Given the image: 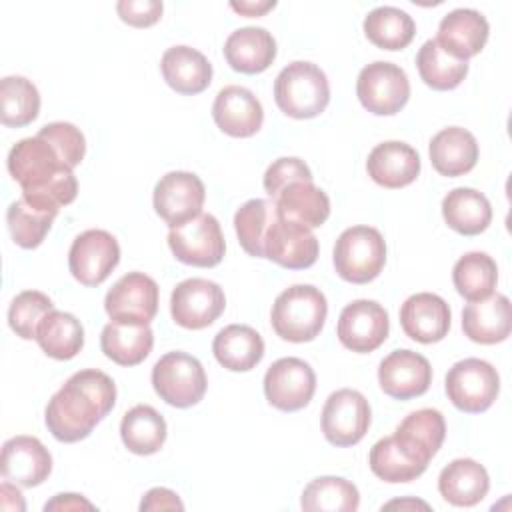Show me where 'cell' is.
<instances>
[{
    "mask_svg": "<svg viewBox=\"0 0 512 512\" xmlns=\"http://www.w3.org/2000/svg\"><path fill=\"white\" fill-rule=\"evenodd\" d=\"M154 346V332L148 324L108 322L100 334V348L106 358L120 366H136L148 358Z\"/></svg>",
    "mask_w": 512,
    "mask_h": 512,
    "instance_id": "cell-32",
    "label": "cell"
},
{
    "mask_svg": "<svg viewBox=\"0 0 512 512\" xmlns=\"http://www.w3.org/2000/svg\"><path fill=\"white\" fill-rule=\"evenodd\" d=\"M360 504L358 488L340 476L314 478L302 490L300 506L306 512H354Z\"/></svg>",
    "mask_w": 512,
    "mask_h": 512,
    "instance_id": "cell-39",
    "label": "cell"
},
{
    "mask_svg": "<svg viewBox=\"0 0 512 512\" xmlns=\"http://www.w3.org/2000/svg\"><path fill=\"white\" fill-rule=\"evenodd\" d=\"M382 508H424V510H428L430 506L422 500H412L410 498V500H392V502L384 504Z\"/></svg>",
    "mask_w": 512,
    "mask_h": 512,
    "instance_id": "cell-51",
    "label": "cell"
},
{
    "mask_svg": "<svg viewBox=\"0 0 512 512\" xmlns=\"http://www.w3.org/2000/svg\"><path fill=\"white\" fill-rule=\"evenodd\" d=\"M444 436L446 422L442 412L436 408H420L410 412L392 434L398 448L426 468L432 456L440 450Z\"/></svg>",
    "mask_w": 512,
    "mask_h": 512,
    "instance_id": "cell-22",
    "label": "cell"
},
{
    "mask_svg": "<svg viewBox=\"0 0 512 512\" xmlns=\"http://www.w3.org/2000/svg\"><path fill=\"white\" fill-rule=\"evenodd\" d=\"M120 262L118 240L100 228L78 234L68 252L70 274L82 286L102 284Z\"/></svg>",
    "mask_w": 512,
    "mask_h": 512,
    "instance_id": "cell-13",
    "label": "cell"
},
{
    "mask_svg": "<svg viewBox=\"0 0 512 512\" xmlns=\"http://www.w3.org/2000/svg\"><path fill=\"white\" fill-rule=\"evenodd\" d=\"M488 20L472 8H456L448 12L438 24L434 38L450 56L466 60L480 54L488 40Z\"/></svg>",
    "mask_w": 512,
    "mask_h": 512,
    "instance_id": "cell-23",
    "label": "cell"
},
{
    "mask_svg": "<svg viewBox=\"0 0 512 512\" xmlns=\"http://www.w3.org/2000/svg\"><path fill=\"white\" fill-rule=\"evenodd\" d=\"M162 2L158 0H120L116 12L122 22L134 28H148L162 16Z\"/></svg>",
    "mask_w": 512,
    "mask_h": 512,
    "instance_id": "cell-47",
    "label": "cell"
},
{
    "mask_svg": "<svg viewBox=\"0 0 512 512\" xmlns=\"http://www.w3.org/2000/svg\"><path fill=\"white\" fill-rule=\"evenodd\" d=\"M160 70L166 84L178 94L194 96L204 92L212 82V64L190 46H172L162 54Z\"/></svg>",
    "mask_w": 512,
    "mask_h": 512,
    "instance_id": "cell-28",
    "label": "cell"
},
{
    "mask_svg": "<svg viewBox=\"0 0 512 512\" xmlns=\"http://www.w3.org/2000/svg\"><path fill=\"white\" fill-rule=\"evenodd\" d=\"M368 176L382 188L396 190L412 184L420 174L418 152L400 140L376 144L366 160Z\"/></svg>",
    "mask_w": 512,
    "mask_h": 512,
    "instance_id": "cell-24",
    "label": "cell"
},
{
    "mask_svg": "<svg viewBox=\"0 0 512 512\" xmlns=\"http://www.w3.org/2000/svg\"><path fill=\"white\" fill-rule=\"evenodd\" d=\"M316 392V374L302 358H280L264 374L266 400L282 410L296 412L310 404Z\"/></svg>",
    "mask_w": 512,
    "mask_h": 512,
    "instance_id": "cell-14",
    "label": "cell"
},
{
    "mask_svg": "<svg viewBox=\"0 0 512 512\" xmlns=\"http://www.w3.org/2000/svg\"><path fill=\"white\" fill-rule=\"evenodd\" d=\"M450 306L432 292H418L404 300L400 308V326L404 334L420 344L440 342L450 330Z\"/></svg>",
    "mask_w": 512,
    "mask_h": 512,
    "instance_id": "cell-21",
    "label": "cell"
},
{
    "mask_svg": "<svg viewBox=\"0 0 512 512\" xmlns=\"http://www.w3.org/2000/svg\"><path fill=\"white\" fill-rule=\"evenodd\" d=\"M276 6V2L274 0H268V2H230V8L232 10H236L238 14H244V16H248V18H252V16H262V14H266L268 10H272Z\"/></svg>",
    "mask_w": 512,
    "mask_h": 512,
    "instance_id": "cell-50",
    "label": "cell"
},
{
    "mask_svg": "<svg viewBox=\"0 0 512 512\" xmlns=\"http://www.w3.org/2000/svg\"><path fill=\"white\" fill-rule=\"evenodd\" d=\"M36 342L42 352L54 360H70L84 346L82 322L62 310H50L36 330Z\"/></svg>",
    "mask_w": 512,
    "mask_h": 512,
    "instance_id": "cell-35",
    "label": "cell"
},
{
    "mask_svg": "<svg viewBox=\"0 0 512 512\" xmlns=\"http://www.w3.org/2000/svg\"><path fill=\"white\" fill-rule=\"evenodd\" d=\"M336 274L352 284L372 282L386 264V242L372 226L346 228L332 252Z\"/></svg>",
    "mask_w": 512,
    "mask_h": 512,
    "instance_id": "cell-5",
    "label": "cell"
},
{
    "mask_svg": "<svg viewBox=\"0 0 512 512\" xmlns=\"http://www.w3.org/2000/svg\"><path fill=\"white\" fill-rule=\"evenodd\" d=\"M462 330L472 342H504L512 330L510 300L504 294H490L484 300L468 302L462 310Z\"/></svg>",
    "mask_w": 512,
    "mask_h": 512,
    "instance_id": "cell-25",
    "label": "cell"
},
{
    "mask_svg": "<svg viewBox=\"0 0 512 512\" xmlns=\"http://www.w3.org/2000/svg\"><path fill=\"white\" fill-rule=\"evenodd\" d=\"M44 510H94V504L80 494H56L44 504Z\"/></svg>",
    "mask_w": 512,
    "mask_h": 512,
    "instance_id": "cell-49",
    "label": "cell"
},
{
    "mask_svg": "<svg viewBox=\"0 0 512 512\" xmlns=\"http://www.w3.org/2000/svg\"><path fill=\"white\" fill-rule=\"evenodd\" d=\"M298 180H312V172L308 164L296 156H284L274 160L262 178L266 194L274 200L288 184L298 182Z\"/></svg>",
    "mask_w": 512,
    "mask_h": 512,
    "instance_id": "cell-46",
    "label": "cell"
},
{
    "mask_svg": "<svg viewBox=\"0 0 512 512\" xmlns=\"http://www.w3.org/2000/svg\"><path fill=\"white\" fill-rule=\"evenodd\" d=\"M328 302L312 284H294L280 292L272 304L270 322L274 332L288 342H310L324 328Z\"/></svg>",
    "mask_w": 512,
    "mask_h": 512,
    "instance_id": "cell-3",
    "label": "cell"
},
{
    "mask_svg": "<svg viewBox=\"0 0 512 512\" xmlns=\"http://www.w3.org/2000/svg\"><path fill=\"white\" fill-rule=\"evenodd\" d=\"M416 66L424 84L440 92L454 90L468 74V62L450 56L434 38L420 46L416 54Z\"/></svg>",
    "mask_w": 512,
    "mask_h": 512,
    "instance_id": "cell-38",
    "label": "cell"
},
{
    "mask_svg": "<svg viewBox=\"0 0 512 512\" xmlns=\"http://www.w3.org/2000/svg\"><path fill=\"white\" fill-rule=\"evenodd\" d=\"M264 258L290 270L310 268L318 260V238L312 228L286 220L276 210V218L266 232Z\"/></svg>",
    "mask_w": 512,
    "mask_h": 512,
    "instance_id": "cell-17",
    "label": "cell"
},
{
    "mask_svg": "<svg viewBox=\"0 0 512 512\" xmlns=\"http://www.w3.org/2000/svg\"><path fill=\"white\" fill-rule=\"evenodd\" d=\"M442 216L448 228L462 236H476L492 222L488 198L474 188H454L442 200Z\"/></svg>",
    "mask_w": 512,
    "mask_h": 512,
    "instance_id": "cell-33",
    "label": "cell"
},
{
    "mask_svg": "<svg viewBox=\"0 0 512 512\" xmlns=\"http://www.w3.org/2000/svg\"><path fill=\"white\" fill-rule=\"evenodd\" d=\"M8 172L20 184L22 198L32 204L60 210L74 202L78 182L70 166L38 134L22 138L8 152Z\"/></svg>",
    "mask_w": 512,
    "mask_h": 512,
    "instance_id": "cell-2",
    "label": "cell"
},
{
    "mask_svg": "<svg viewBox=\"0 0 512 512\" xmlns=\"http://www.w3.org/2000/svg\"><path fill=\"white\" fill-rule=\"evenodd\" d=\"M388 312L376 300H354L340 312L336 336L340 344L352 352L368 354L388 338Z\"/></svg>",
    "mask_w": 512,
    "mask_h": 512,
    "instance_id": "cell-15",
    "label": "cell"
},
{
    "mask_svg": "<svg viewBox=\"0 0 512 512\" xmlns=\"http://www.w3.org/2000/svg\"><path fill=\"white\" fill-rule=\"evenodd\" d=\"M0 104L2 124L22 128L36 120L40 112V94L28 78L6 76L0 80Z\"/></svg>",
    "mask_w": 512,
    "mask_h": 512,
    "instance_id": "cell-42",
    "label": "cell"
},
{
    "mask_svg": "<svg viewBox=\"0 0 512 512\" xmlns=\"http://www.w3.org/2000/svg\"><path fill=\"white\" fill-rule=\"evenodd\" d=\"M378 382L394 400L422 396L432 384V366L426 356L400 348L390 352L378 366Z\"/></svg>",
    "mask_w": 512,
    "mask_h": 512,
    "instance_id": "cell-18",
    "label": "cell"
},
{
    "mask_svg": "<svg viewBox=\"0 0 512 512\" xmlns=\"http://www.w3.org/2000/svg\"><path fill=\"white\" fill-rule=\"evenodd\" d=\"M58 212L60 210L32 204L26 198L14 200L6 210V224L14 244L26 250L40 246L48 230L52 228V222L58 216Z\"/></svg>",
    "mask_w": 512,
    "mask_h": 512,
    "instance_id": "cell-40",
    "label": "cell"
},
{
    "mask_svg": "<svg viewBox=\"0 0 512 512\" xmlns=\"http://www.w3.org/2000/svg\"><path fill=\"white\" fill-rule=\"evenodd\" d=\"M490 478L486 468L472 458H456L442 468L438 492L452 506H476L486 498Z\"/></svg>",
    "mask_w": 512,
    "mask_h": 512,
    "instance_id": "cell-29",
    "label": "cell"
},
{
    "mask_svg": "<svg viewBox=\"0 0 512 512\" xmlns=\"http://www.w3.org/2000/svg\"><path fill=\"white\" fill-rule=\"evenodd\" d=\"M222 50L232 70L242 74H260L276 58V40L266 28L244 26L226 38Z\"/></svg>",
    "mask_w": 512,
    "mask_h": 512,
    "instance_id": "cell-26",
    "label": "cell"
},
{
    "mask_svg": "<svg viewBox=\"0 0 512 512\" xmlns=\"http://www.w3.org/2000/svg\"><path fill=\"white\" fill-rule=\"evenodd\" d=\"M216 126L234 138L254 136L264 122V110L252 90L244 86H224L212 104Z\"/></svg>",
    "mask_w": 512,
    "mask_h": 512,
    "instance_id": "cell-20",
    "label": "cell"
},
{
    "mask_svg": "<svg viewBox=\"0 0 512 512\" xmlns=\"http://www.w3.org/2000/svg\"><path fill=\"white\" fill-rule=\"evenodd\" d=\"M116 404L114 380L96 368L72 374L48 400L44 420L48 432L60 442H78L90 436L94 426Z\"/></svg>",
    "mask_w": 512,
    "mask_h": 512,
    "instance_id": "cell-1",
    "label": "cell"
},
{
    "mask_svg": "<svg viewBox=\"0 0 512 512\" xmlns=\"http://www.w3.org/2000/svg\"><path fill=\"white\" fill-rule=\"evenodd\" d=\"M0 472L12 484L32 488L42 484L52 472L48 448L34 436H12L2 444Z\"/></svg>",
    "mask_w": 512,
    "mask_h": 512,
    "instance_id": "cell-19",
    "label": "cell"
},
{
    "mask_svg": "<svg viewBox=\"0 0 512 512\" xmlns=\"http://www.w3.org/2000/svg\"><path fill=\"white\" fill-rule=\"evenodd\" d=\"M364 34L382 50H402L412 42L416 24L408 12L396 6H378L366 14Z\"/></svg>",
    "mask_w": 512,
    "mask_h": 512,
    "instance_id": "cell-36",
    "label": "cell"
},
{
    "mask_svg": "<svg viewBox=\"0 0 512 512\" xmlns=\"http://www.w3.org/2000/svg\"><path fill=\"white\" fill-rule=\"evenodd\" d=\"M356 96L368 112L376 116H394L410 98V82L400 66L376 60L360 70Z\"/></svg>",
    "mask_w": 512,
    "mask_h": 512,
    "instance_id": "cell-8",
    "label": "cell"
},
{
    "mask_svg": "<svg viewBox=\"0 0 512 512\" xmlns=\"http://www.w3.org/2000/svg\"><path fill=\"white\" fill-rule=\"evenodd\" d=\"M448 400L462 412H486L498 398L500 376L496 368L480 358H464L452 364L444 380Z\"/></svg>",
    "mask_w": 512,
    "mask_h": 512,
    "instance_id": "cell-7",
    "label": "cell"
},
{
    "mask_svg": "<svg viewBox=\"0 0 512 512\" xmlns=\"http://www.w3.org/2000/svg\"><path fill=\"white\" fill-rule=\"evenodd\" d=\"M212 352L218 364H222L226 370L248 372L262 360L264 340L246 324H230L214 336Z\"/></svg>",
    "mask_w": 512,
    "mask_h": 512,
    "instance_id": "cell-31",
    "label": "cell"
},
{
    "mask_svg": "<svg viewBox=\"0 0 512 512\" xmlns=\"http://www.w3.org/2000/svg\"><path fill=\"white\" fill-rule=\"evenodd\" d=\"M372 412L364 394L352 388H340L326 398L322 408L324 438L338 448L358 444L370 426Z\"/></svg>",
    "mask_w": 512,
    "mask_h": 512,
    "instance_id": "cell-10",
    "label": "cell"
},
{
    "mask_svg": "<svg viewBox=\"0 0 512 512\" xmlns=\"http://www.w3.org/2000/svg\"><path fill=\"white\" fill-rule=\"evenodd\" d=\"M120 438L132 454H156L166 442V420L156 408L136 404L122 416Z\"/></svg>",
    "mask_w": 512,
    "mask_h": 512,
    "instance_id": "cell-34",
    "label": "cell"
},
{
    "mask_svg": "<svg viewBox=\"0 0 512 512\" xmlns=\"http://www.w3.org/2000/svg\"><path fill=\"white\" fill-rule=\"evenodd\" d=\"M104 310L114 322L150 324L158 312V284L144 272H128L106 292Z\"/></svg>",
    "mask_w": 512,
    "mask_h": 512,
    "instance_id": "cell-16",
    "label": "cell"
},
{
    "mask_svg": "<svg viewBox=\"0 0 512 512\" xmlns=\"http://www.w3.org/2000/svg\"><path fill=\"white\" fill-rule=\"evenodd\" d=\"M274 204L278 216L308 228L322 226L330 216V198L322 188L314 186L312 180H298L288 184L274 198Z\"/></svg>",
    "mask_w": 512,
    "mask_h": 512,
    "instance_id": "cell-30",
    "label": "cell"
},
{
    "mask_svg": "<svg viewBox=\"0 0 512 512\" xmlns=\"http://www.w3.org/2000/svg\"><path fill=\"white\" fill-rule=\"evenodd\" d=\"M50 310H54V304L44 292L24 290L10 302L8 324L16 336L24 340H36L38 324Z\"/></svg>",
    "mask_w": 512,
    "mask_h": 512,
    "instance_id": "cell-44",
    "label": "cell"
},
{
    "mask_svg": "<svg viewBox=\"0 0 512 512\" xmlns=\"http://www.w3.org/2000/svg\"><path fill=\"white\" fill-rule=\"evenodd\" d=\"M206 200L204 182L184 170H174L164 174L152 194V204L156 214L170 226L176 228L198 214H202V206Z\"/></svg>",
    "mask_w": 512,
    "mask_h": 512,
    "instance_id": "cell-12",
    "label": "cell"
},
{
    "mask_svg": "<svg viewBox=\"0 0 512 512\" xmlns=\"http://www.w3.org/2000/svg\"><path fill=\"white\" fill-rule=\"evenodd\" d=\"M40 138H44L62 158L66 166L72 170L84 160L86 154V140L80 128H76L70 122H50L40 128Z\"/></svg>",
    "mask_w": 512,
    "mask_h": 512,
    "instance_id": "cell-45",
    "label": "cell"
},
{
    "mask_svg": "<svg viewBox=\"0 0 512 512\" xmlns=\"http://www.w3.org/2000/svg\"><path fill=\"white\" fill-rule=\"evenodd\" d=\"M370 470L388 484H400V482H412L418 476L426 472V466L418 464L410 456H406L392 436L380 438L368 454Z\"/></svg>",
    "mask_w": 512,
    "mask_h": 512,
    "instance_id": "cell-43",
    "label": "cell"
},
{
    "mask_svg": "<svg viewBox=\"0 0 512 512\" xmlns=\"http://www.w3.org/2000/svg\"><path fill=\"white\" fill-rule=\"evenodd\" d=\"M226 308L224 290L206 278H188L176 284L170 296L172 320L188 330L214 324Z\"/></svg>",
    "mask_w": 512,
    "mask_h": 512,
    "instance_id": "cell-11",
    "label": "cell"
},
{
    "mask_svg": "<svg viewBox=\"0 0 512 512\" xmlns=\"http://www.w3.org/2000/svg\"><path fill=\"white\" fill-rule=\"evenodd\" d=\"M154 392L174 408H190L206 394V372L198 358L186 352H168L152 368Z\"/></svg>",
    "mask_w": 512,
    "mask_h": 512,
    "instance_id": "cell-6",
    "label": "cell"
},
{
    "mask_svg": "<svg viewBox=\"0 0 512 512\" xmlns=\"http://www.w3.org/2000/svg\"><path fill=\"white\" fill-rule=\"evenodd\" d=\"M430 162L442 176L456 178L468 174L478 162V142L472 132L460 126L442 128L430 140Z\"/></svg>",
    "mask_w": 512,
    "mask_h": 512,
    "instance_id": "cell-27",
    "label": "cell"
},
{
    "mask_svg": "<svg viewBox=\"0 0 512 512\" xmlns=\"http://www.w3.org/2000/svg\"><path fill=\"white\" fill-rule=\"evenodd\" d=\"M184 504L178 498L176 492L168 490V488H150L142 502H140V510H182Z\"/></svg>",
    "mask_w": 512,
    "mask_h": 512,
    "instance_id": "cell-48",
    "label": "cell"
},
{
    "mask_svg": "<svg viewBox=\"0 0 512 512\" xmlns=\"http://www.w3.org/2000/svg\"><path fill=\"white\" fill-rule=\"evenodd\" d=\"M274 100L290 118H314L322 114L330 102L328 78L324 70L312 62H290L274 80Z\"/></svg>",
    "mask_w": 512,
    "mask_h": 512,
    "instance_id": "cell-4",
    "label": "cell"
},
{
    "mask_svg": "<svg viewBox=\"0 0 512 512\" xmlns=\"http://www.w3.org/2000/svg\"><path fill=\"white\" fill-rule=\"evenodd\" d=\"M276 218L274 200L252 198L244 202L234 214V230L242 250L254 258H264L266 232Z\"/></svg>",
    "mask_w": 512,
    "mask_h": 512,
    "instance_id": "cell-41",
    "label": "cell"
},
{
    "mask_svg": "<svg viewBox=\"0 0 512 512\" xmlns=\"http://www.w3.org/2000/svg\"><path fill=\"white\" fill-rule=\"evenodd\" d=\"M168 246L176 260L198 268H212L220 264L226 252L220 222L212 214L204 212L176 228H170Z\"/></svg>",
    "mask_w": 512,
    "mask_h": 512,
    "instance_id": "cell-9",
    "label": "cell"
},
{
    "mask_svg": "<svg viewBox=\"0 0 512 512\" xmlns=\"http://www.w3.org/2000/svg\"><path fill=\"white\" fill-rule=\"evenodd\" d=\"M454 288L468 302L484 300L494 294L498 282V266L486 252H466L452 268Z\"/></svg>",
    "mask_w": 512,
    "mask_h": 512,
    "instance_id": "cell-37",
    "label": "cell"
}]
</instances>
